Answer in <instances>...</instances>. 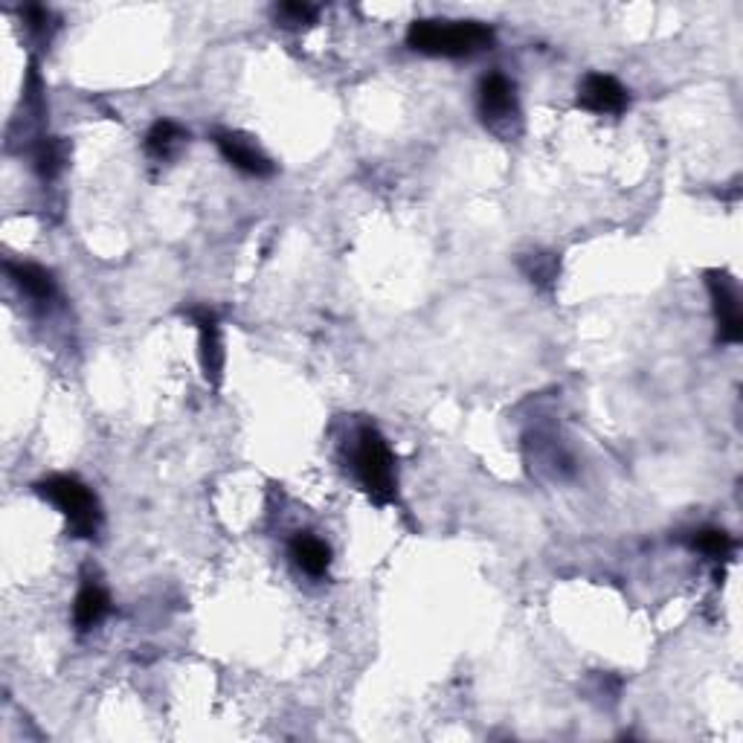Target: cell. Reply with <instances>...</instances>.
<instances>
[{
  "instance_id": "6da1fadb",
  "label": "cell",
  "mask_w": 743,
  "mask_h": 743,
  "mask_svg": "<svg viewBox=\"0 0 743 743\" xmlns=\"http://www.w3.org/2000/svg\"><path fill=\"white\" fill-rule=\"evenodd\" d=\"M406 44L424 56L465 59L491 47L494 29L479 21H415L406 33Z\"/></svg>"
},
{
  "instance_id": "52a82bcc",
  "label": "cell",
  "mask_w": 743,
  "mask_h": 743,
  "mask_svg": "<svg viewBox=\"0 0 743 743\" xmlns=\"http://www.w3.org/2000/svg\"><path fill=\"white\" fill-rule=\"evenodd\" d=\"M216 146L224 155L227 163H233L239 172L251 174V178L273 174V163L261 155V148L251 137L239 134V131H216Z\"/></svg>"
},
{
  "instance_id": "8fae6325",
  "label": "cell",
  "mask_w": 743,
  "mask_h": 743,
  "mask_svg": "<svg viewBox=\"0 0 743 743\" xmlns=\"http://www.w3.org/2000/svg\"><path fill=\"white\" fill-rule=\"evenodd\" d=\"M9 279L24 291L35 303H50L56 294V282H52L50 270H44L41 265H29V261H9L7 265Z\"/></svg>"
},
{
  "instance_id": "3957f363",
  "label": "cell",
  "mask_w": 743,
  "mask_h": 743,
  "mask_svg": "<svg viewBox=\"0 0 743 743\" xmlns=\"http://www.w3.org/2000/svg\"><path fill=\"white\" fill-rule=\"evenodd\" d=\"M35 491L41 494L44 500L52 502L56 509L68 517L70 535L76 537H94L99 528V502L96 494L87 488L76 476H50L44 483L35 485Z\"/></svg>"
},
{
  "instance_id": "9a60e30c",
  "label": "cell",
  "mask_w": 743,
  "mask_h": 743,
  "mask_svg": "<svg viewBox=\"0 0 743 743\" xmlns=\"http://www.w3.org/2000/svg\"><path fill=\"white\" fill-rule=\"evenodd\" d=\"M64 157H68V151H64V146H61L59 139H44L41 146H38V151H35V169H38L41 178L52 181V178L61 172Z\"/></svg>"
},
{
  "instance_id": "277c9868",
  "label": "cell",
  "mask_w": 743,
  "mask_h": 743,
  "mask_svg": "<svg viewBox=\"0 0 743 743\" xmlns=\"http://www.w3.org/2000/svg\"><path fill=\"white\" fill-rule=\"evenodd\" d=\"M479 120L494 137L514 139L523 129V117H520L517 87L509 76L491 73L483 78L479 85Z\"/></svg>"
},
{
  "instance_id": "7c38bea8",
  "label": "cell",
  "mask_w": 743,
  "mask_h": 743,
  "mask_svg": "<svg viewBox=\"0 0 743 743\" xmlns=\"http://www.w3.org/2000/svg\"><path fill=\"white\" fill-rule=\"evenodd\" d=\"M183 139H186V131L178 122L157 120L146 134V151L155 160H169L183 146Z\"/></svg>"
},
{
  "instance_id": "ba28073f",
  "label": "cell",
  "mask_w": 743,
  "mask_h": 743,
  "mask_svg": "<svg viewBox=\"0 0 743 743\" xmlns=\"http://www.w3.org/2000/svg\"><path fill=\"white\" fill-rule=\"evenodd\" d=\"M578 102L593 113H622L628 108V90L613 76L589 73L578 87Z\"/></svg>"
},
{
  "instance_id": "7a4b0ae2",
  "label": "cell",
  "mask_w": 743,
  "mask_h": 743,
  "mask_svg": "<svg viewBox=\"0 0 743 743\" xmlns=\"http://www.w3.org/2000/svg\"><path fill=\"white\" fill-rule=\"evenodd\" d=\"M355 476L357 483L364 485V491L372 500L387 506L395 500V462H392V450L387 439L380 436L375 427H361L355 439Z\"/></svg>"
},
{
  "instance_id": "9c48e42d",
  "label": "cell",
  "mask_w": 743,
  "mask_h": 743,
  "mask_svg": "<svg viewBox=\"0 0 743 743\" xmlns=\"http://www.w3.org/2000/svg\"><path fill=\"white\" fill-rule=\"evenodd\" d=\"M108 613H111V598H108L102 584L85 581L82 589H78L76 605H73V622H76L78 631H90V628H96Z\"/></svg>"
},
{
  "instance_id": "4fadbf2b",
  "label": "cell",
  "mask_w": 743,
  "mask_h": 743,
  "mask_svg": "<svg viewBox=\"0 0 743 743\" xmlns=\"http://www.w3.org/2000/svg\"><path fill=\"white\" fill-rule=\"evenodd\" d=\"M692 546L701 555L711 558V561H727L729 555L735 552V540L723 528H701V532H694Z\"/></svg>"
},
{
  "instance_id": "8992f818",
  "label": "cell",
  "mask_w": 743,
  "mask_h": 743,
  "mask_svg": "<svg viewBox=\"0 0 743 743\" xmlns=\"http://www.w3.org/2000/svg\"><path fill=\"white\" fill-rule=\"evenodd\" d=\"M192 322L198 326V346H200V369L204 378L218 387L224 375V340H221V322L212 308H190Z\"/></svg>"
},
{
  "instance_id": "5b68a950",
  "label": "cell",
  "mask_w": 743,
  "mask_h": 743,
  "mask_svg": "<svg viewBox=\"0 0 743 743\" xmlns=\"http://www.w3.org/2000/svg\"><path fill=\"white\" fill-rule=\"evenodd\" d=\"M709 282L711 305H715V317H718V338L723 343H741L743 338V317H741V294L729 273L723 270H709L706 273Z\"/></svg>"
},
{
  "instance_id": "5bb4252c",
  "label": "cell",
  "mask_w": 743,
  "mask_h": 743,
  "mask_svg": "<svg viewBox=\"0 0 743 743\" xmlns=\"http://www.w3.org/2000/svg\"><path fill=\"white\" fill-rule=\"evenodd\" d=\"M523 270H526V277L532 279L535 285L549 288L555 285V279L561 273V261L555 259L552 253H532V256H526V261H523Z\"/></svg>"
},
{
  "instance_id": "2e32d148",
  "label": "cell",
  "mask_w": 743,
  "mask_h": 743,
  "mask_svg": "<svg viewBox=\"0 0 743 743\" xmlns=\"http://www.w3.org/2000/svg\"><path fill=\"white\" fill-rule=\"evenodd\" d=\"M277 21L282 26H305L317 21V9L308 3H282L277 7Z\"/></svg>"
},
{
  "instance_id": "30bf717a",
  "label": "cell",
  "mask_w": 743,
  "mask_h": 743,
  "mask_svg": "<svg viewBox=\"0 0 743 743\" xmlns=\"http://www.w3.org/2000/svg\"><path fill=\"white\" fill-rule=\"evenodd\" d=\"M291 558L305 575L312 578H322L331 567V549L322 544L320 537L308 535V532H300V535L291 540Z\"/></svg>"
}]
</instances>
